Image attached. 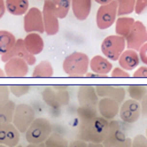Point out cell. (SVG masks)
Here are the masks:
<instances>
[{
    "instance_id": "obj_2",
    "label": "cell",
    "mask_w": 147,
    "mask_h": 147,
    "mask_svg": "<svg viewBox=\"0 0 147 147\" xmlns=\"http://www.w3.org/2000/svg\"><path fill=\"white\" fill-rule=\"evenodd\" d=\"M90 61L91 60L86 54L74 52L65 58L63 70L70 77H84L90 68Z\"/></svg>"
},
{
    "instance_id": "obj_46",
    "label": "cell",
    "mask_w": 147,
    "mask_h": 147,
    "mask_svg": "<svg viewBox=\"0 0 147 147\" xmlns=\"http://www.w3.org/2000/svg\"><path fill=\"white\" fill-rule=\"evenodd\" d=\"M88 147H104L103 143H88Z\"/></svg>"
},
{
    "instance_id": "obj_7",
    "label": "cell",
    "mask_w": 147,
    "mask_h": 147,
    "mask_svg": "<svg viewBox=\"0 0 147 147\" xmlns=\"http://www.w3.org/2000/svg\"><path fill=\"white\" fill-rule=\"evenodd\" d=\"M35 118L36 117H35L34 109L28 104L21 103L16 107L12 123L20 133H26Z\"/></svg>"
},
{
    "instance_id": "obj_15",
    "label": "cell",
    "mask_w": 147,
    "mask_h": 147,
    "mask_svg": "<svg viewBox=\"0 0 147 147\" xmlns=\"http://www.w3.org/2000/svg\"><path fill=\"white\" fill-rule=\"evenodd\" d=\"M6 77H25L29 72V64L22 58H11L4 65Z\"/></svg>"
},
{
    "instance_id": "obj_1",
    "label": "cell",
    "mask_w": 147,
    "mask_h": 147,
    "mask_svg": "<svg viewBox=\"0 0 147 147\" xmlns=\"http://www.w3.org/2000/svg\"><path fill=\"white\" fill-rule=\"evenodd\" d=\"M109 120L102 116L79 123L78 139L86 143H103L108 133Z\"/></svg>"
},
{
    "instance_id": "obj_10",
    "label": "cell",
    "mask_w": 147,
    "mask_h": 147,
    "mask_svg": "<svg viewBox=\"0 0 147 147\" xmlns=\"http://www.w3.org/2000/svg\"><path fill=\"white\" fill-rule=\"evenodd\" d=\"M127 47L129 49L139 51L147 42V28L140 21H136L130 34L125 38Z\"/></svg>"
},
{
    "instance_id": "obj_43",
    "label": "cell",
    "mask_w": 147,
    "mask_h": 147,
    "mask_svg": "<svg viewBox=\"0 0 147 147\" xmlns=\"http://www.w3.org/2000/svg\"><path fill=\"white\" fill-rule=\"evenodd\" d=\"M108 75H103V74H97V73H86V77L88 78H101V77H107Z\"/></svg>"
},
{
    "instance_id": "obj_22",
    "label": "cell",
    "mask_w": 147,
    "mask_h": 147,
    "mask_svg": "<svg viewBox=\"0 0 147 147\" xmlns=\"http://www.w3.org/2000/svg\"><path fill=\"white\" fill-rule=\"evenodd\" d=\"M71 9L74 17L79 21H84L91 13L92 0H72Z\"/></svg>"
},
{
    "instance_id": "obj_24",
    "label": "cell",
    "mask_w": 147,
    "mask_h": 147,
    "mask_svg": "<svg viewBox=\"0 0 147 147\" xmlns=\"http://www.w3.org/2000/svg\"><path fill=\"white\" fill-rule=\"evenodd\" d=\"M6 9L13 16H23L29 10L28 0H5Z\"/></svg>"
},
{
    "instance_id": "obj_9",
    "label": "cell",
    "mask_w": 147,
    "mask_h": 147,
    "mask_svg": "<svg viewBox=\"0 0 147 147\" xmlns=\"http://www.w3.org/2000/svg\"><path fill=\"white\" fill-rule=\"evenodd\" d=\"M24 30L27 33H44V23L42 10L37 7L29 8L24 15Z\"/></svg>"
},
{
    "instance_id": "obj_26",
    "label": "cell",
    "mask_w": 147,
    "mask_h": 147,
    "mask_svg": "<svg viewBox=\"0 0 147 147\" xmlns=\"http://www.w3.org/2000/svg\"><path fill=\"white\" fill-rule=\"evenodd\" d=\"M16 36L7 30H0V56L7 54L15 47Z\"/></svg>"
},
{
    "instance_id": "obj_21",
    "label": "cell",
    "mask_w": 147,
    "mask_h": 147,
    "mask_svg": "<svg viewBox=\"0 0 147 147\" xmlns=\"http://www.w3.org/2000/svg\"><path fill=\"white\" fill-rule=\"evenodd\" d=\"M90 68L94 73L108 75V73L112 71L113 65L107 58L97 55V56L93 57L90 61Z\"/></svg>"
},
{
    "instance_id": "obj_48",
    "label": "cell",
    "mask_w": 147,
    "mask_h": 147,
    "mask_svg": "<svg viewBox=\"0 0 147 147\" xmlns=\"http://www.w3.org/2000/svg\"><path fill=\"white\" fill-rule=\"evenodd\" d=\"M3 77H6V73H5L4 70L0 68V78H3Z\"/></svg>"
},
{
    "instance_id": "obj_40",
    "label": "cell",
    "mask_w": 147,
    "mask_h": 147,
    "mask_svg": "<svg viewBox=\"0 0 147 147\" xmlns=\"http://www.w3.org/2000/svg\"><path fill=\"white\" fill-rule=\"evenodd\" d=\"M88 143L84 142L82 140H74L71 143H69V147H88Z\"/></svg>"
},
{
    "instance_id": "obj_14",
    "label": "cell",
    "mask_w": 147,
    "mask_h": 147,
    "mask_svg": "<svg viewBox=\"0 0 147 147\" xmlns=\"http://www.w3.org/2000/svg\"><path fill=\"white\" fill-rule=\"evenodd\" d=\"M11 58H22V59H24L25 61L29 64V66L34 65V64L36 63V58H35V56L30 54L27 49H26L25 44H24V39H22V38L17 40L15 47H12V49H10L7 54L1 56V61L6 63V62L11 59Z\"/></svg>"
},
{
    "instance_id": "obj_44",
    "label": "cell",
    "mask_w": 147,
    "mask_h": 147,
    "mask_svg": "<svg viewBox=\"0 0 147 147\" xmlns=\"http://www.w3.org/2000/svg\"><path fill=\"white\" fill-rule=\"evenodd\" d=\"M119 147H132V139H130V138L127 137L125 141L123 143V144L120 145Z\"/></svg>"
},
{
    "instance_id": "obj_33",
    "label": "cell",
    "mask_w": 147,
    "mask_h": 147,
    "mask_svg": "<svg viewBox=\"0 0 147 147\" xmlns=\"http://www.w3.org/2000/svg\"><path fill=\"white\" fill-rule=\"evenodd\" d=\"M10 93L16 97H23L26 94H28L31 90V86L29 84H12L9 86Z\"/></svg>"
},
{
    "instance_id": "obj_39",
    "label": "cell",
    "mask_w": 147,
    "mask_h": 147,
    "mask_svg": "<svg viewBox=\"0 0 147 147\" xmlns=\"http://www.w3.org/2000/svg\"><path fill=\"white\" fill-rule=\"evenodd\" d=\"M138 52H139V57H140L141 62L144 64L145 66H147V42L138 51Z\"/></svg>"
},
{
    "instance_id": "obj_47",
    "label": "cell",
    "mask_w": 147,
    "mask_h": 147,
    "mask_svg": "<svg viewBox=\"0 0 147 147\" xmlns=\"http://www.w3.org/2000/svg\"><path fill=\"white\" fill-rule=\"evenodd\" d=\"M26 147H45V144L44 143H38V144H31V143H29Z\"/></svg>"
},
{
    "instance_id": "obj_19",
    "label": "cell",
    "mask_w": 147,
    "mask_h": 147,
    "mask_svg": "<svg viewBox=\"0 0 147 147\" xmlns=\"http://www.w3.org/2000/svg\"><path fill=\"white\" fill-rule=\"evenodd\" d=\"M140 61L141 60H140L139 53H137V51H134V49H127L119 57L118 64H119V67L127 71H132L139 66Z\"/></svg>"
},
{
    "instance_id": "obj_30",
    "label": "cell",
    "mask_w": 147,
    "mask_h": 147,
    "mask_svg": "<svg viewBox=\"0 0 147 147\" xmlns=\"http://www.w3.org/2000/svg\"><path fill=\"white\" fill-rule=\"evenodd\" d=\"M72 0H53L55 7H56L57 15L59 19H65L71 8Z\"/></svg>"
},
{
    "instance_id": "obj_13",
    "label": "cell",
    "mask_w": 147,
    "mask_h": 147,
    "mask_svg": "<svg viewBox=\"0 0 147 147\" xmlns=\"http://www.w3.org/2000/svg\"><path fill=\"white\" fill-rule=\"evenodd\" d=\"M100 97L97 94L96 88L94 86L84 84L78 88L77 92V100H78L79 106L84 107H94L98 108Z\"/></svg>"
},
{
    "instance_id": "obj_28",
    "label": "cell",
    "mask_w": 147,
    "mask_h": 147,
    "mask_svg": "<svg viewBox=\"0 0 147 147\" xmlns=\"http://www.w3.org/2000/svg\"><path fill=\"white\" fill-rule=\"evenodd\" d=\"M77 115L79 118V123H86V121H90V120L100 116L98 108L84 107V106H79L77 108Z\"/></svg>"
},
{
    "instance_id": "obj_11",
    "label": "cell",
    "mask_w": 147,
    "mask_h": 147,
    "mask_svg": "<svg viewBox=\"0 0 147 147\" xmlns=\"http://www.w3.org/2000/svg\"><path fill=\"white\" fill-rule=\"evenodd\" d=\"M141 114H142L141 103H139L138 101L130 99V100L125 101L120 105L119 116L125 123H134L139 119Z\"/></svg>"
},
{
    "instance_id": "obj_23",
    "label": "cell",
    "mask_w": 147,
    "mask_h": 147,
    "mask_svg": "<svg viewBox=\"0 0 147 147\" xmlns=\"http://www.w3.org/2000/svg\"><path fill=\"white\" fill-rule=\"evenodd\" d=\"M16 107L17 105L12 100H7L0 103V125L12 123Z\"/></svg>"
},
{
    "instance_id": "obj_5",
    "label": "cell",
    "mask_w": 147,
    "mask_h": 147,
    "mask_svg": "<svg viewBox=\"0 0 147 147\" xmlns=\"http://www.w3.org/2000/svg\"><path fill=\"white\" fill-rule=\"evenodd\" d=\"M125 38L119 35H109L102 41L101 51L105 58L110 61H118L119 57L125 51Z\"/></svg>"
},
{
    "instance_id": "obj_34",
    "label": "cell",
    "mask_w": 147,
    "mask_h": 147,
    "mask_svg": "<svg viewBox=\"0 0 147 147\" xmlns=\"http://www.w3.org/2000/svg\"><path fill=\"white\" fill-rule=\"evenodd\" d=\"M110 76L111 77H114V78H127L131 75L127 70L123 69L121 67H115L110 72Z\"/></svg>"
},
{
    "instance_id": "obj_18",
    "label": "cell",
    "mask_w": 147,
    "mask_h": 147,
    "mask_svg": "<svg viewBox=\"0 0 147 147\" xmlns=\"http://www.w3.org/2000/svg\"><path fill=\"white\" fill-rule=\"evenodd\" d=\"M120 104L117 101L110 98H101L98 104V111L100 116L107 120H112L119 113Z\"/></svg>"
},
{
    "instance_id": "obj_45",
    "label": "cell",
    "mask_w": 147,
    "mask_h": 147,
    "mask_svg": "<svg viewBox=\"0 0 147 147\" xmlns=\"http://www.w3.org/2000/svg\"><path fill=\"white\" fill-rule=\"evenodd\" d=\"M96 2L99 3L100 5H105V4H108V3L112 2L113 0H95Z\"/></svg>"
},
{
    "instance_id": "obj_36",
    "label": "cell",
    "mask_w": 147,
    "mask_h": 147,
    "mask_svg": "<svg viewBox=\"0 0 147 147\" xmlns=\"http://www.w3.org/2000/svg\"><path fill=\"white\" fill-rule=\"evenodd\" d=\"M9 95H10L9 86L0 84V103L9 100Z\"/></svg>"
},
{
    "instance_id": "obj_32",
    "label": "cell",
    "mask_w": 147,
    "mask_h": 147,
    "mask_svg": "<svg viewBox=\"0 0 147 147\" xmlns=\"http://www.w3.org/2000/svg\"><path fill=\"white\" fill-rule=\"evenodd\" d=\"M45 147H69V142L63 136L57 133H53L44 142Z\"/></svg>"
},
{
    "instance_id": "obj_25",
    "label": "cell",
    "mask_w": 147,
    "mask_h": 147,
    "mask_svg": "<svg viewBox=\"0 0 147 147\" xmlns=\"http://www.w3.org/2000/svg\"><path fill=\"white\" fill-rule=\"evenodd\" d=\"M136 21L132 17H119L115 22V33L116 35L127 38L130 34L131 30L134 27Z\"/></svg>"
},
{
    "instance_id": "obj_42",
    "label": "cell",
    "mask_w": 147,
    "mask_h": 147,
    "mask_svg": "<svg viewBox=\"0 0 147 147\" xmlns=\"http://www.w3.org/2000/svg\"><path fill=\"white\" fill-rule=\"evenodd\" d=\"M5 10H6V5H5V0H0V19L4 16Z\"/></svg>"
},
{
    "instance_id": "obj_17",
    "label": "cell",
    "mask_w": 147,
    "mask_h": 147,
    "mask_svg": "<svg viewBox=\"0 0 147 147\" xmlns=\"http://www.w3.org/2000/svg\"><path fill=\"white\" fill-rule=\"evenodd\" d=\"M20 134L13 123L0 125V144L8 147H16L20 142Z\"/></svg>"
},
{
    "instance_id": "obj_41",
    "label": "cell",
    "mask_w": 147,
    "mask_h": 147,
    "mask_svg": "<svg viewBox=\"0 0 147 147\" xmlns=\"http://www.w3.org/2000/svg\"><path fill=\"white\" fill-rule=\"evenodd\" d=\"M141 109H142L143 116L147 118V94L144 96V98L141 100Z\"/></svg>"
},
{
    "instance_id": "obj_51",
    "label": "cell",
    "mask_w": 147,
    "mask_h": 147,
    "mask_svg": "<svg viewBox=\"0 0 147 147\" xmlns=\"http://www.w3.org/2000/svg\"><path fill=\"white\" fill-rule=\"evenodd\" d=\"M146 138H147V127H146Z\"/></svg>"
},
{
    "instance_id": "obj_8",
    "label": "cell",
    "mask_w": 147,
    "mask_h": 147,
    "mask_svg": "<svg viewBox=\"0 0 147 147\" xmlns=\"http://www.w3.org/2000/svg\"><path fill=\"white\" fill-rule=\"evenodd\" d=\"M42 16H43L44 30L49 36H54L60 30L59 17L57 15L56 7H55L53 0H44L43 8H42Z\"/></svg>"
},
{
    "instance_id": "obj_37",
    "label": "cell",
    "mask_w": 147,
    "mask_h": 147,
    "mask_svg": "<svg viewBox=\"0 0 147 147\" xmlns=\"http://www.w3.org/2000/svg\"><path fill=\"white\" fill-rule=\"evenodd\" d=\"M147 9V0H136L135 12L137 15H141Z\"/></svg>"
},
{
    "instance_id": "obj_12",
    "label": "cell",
    "mask_w": 147,
    "mask_h": 147,
    "mask_svg": "<svg viewBox=\"0 0 147 147\" xmlns=\"http://www.w3.org/2000/svg\"><path fill=\"white\" fill-rule=\"evenodd\" d=\"M125 133L123 129L116 120H109V127L108 133L104 140L103 145L104 147H119L125 141Z\"/></svg>"
},
{
    "instance_id": "obj_31",
    "label": "cell",
    "mask_w": 147,
    "mask_h": 147,
    "mask_svg": "<svg viewBox=\"0 0 147 147\" xmlns=\"http://www.w3.org/2000/svg\"><path fill=\"white\" fill-rule=\"evenodd\" d=\"M118 3L117 15L119 17L127 16L135 10L136 0H116Z\"/></svg>"
},
{
    "instance_id": "obj_38",
    "label": "cell",
    "mask_w": 147,
    "mask_h": 147,
    "mask_svg": "<svg viewBox=\"0 0 147 147\" xmlns=\"http://www.w3.org/2000/svg\"><path fill=\"white\" fill-rule=\"evenodd\" d=\"M133 77L135 78H147V66H140L133 73Z\"/></svg>"
},
{
    "instance_id": "obj_35",
    "label": "cell",
    "mask_w": 147,
    "mask_h": 147,
    "mask_svg": "<svg viewBox=\"0 0 147 147\" xmlns=\"http://www.w3.org/2000/svg\"><path fill=\"white\" fill-rule=\"evenodd\" d=\"M132 147H147V138L144 135H136L132 139Z\"/></svg>"
},
{
    "instance_id": "obj_6",
    "label": "cell",
    "mask_w": 147,
    "mask_h": 147,
    "mask_svg": "<svg viewBox=\"0 0 147 147\" xmlns=\"http://www.w3.org/2000/svg\"><path fill=\"white\" fill-rule=\"evenodd\" d=\"M118 11V3L116 0L105 5H100L96 15V23L99 29L105 30L110 28L116 22Z\"/></svg>"
},
{
    "instance_id": "obj_50",
    "label": "cell",
    "mask_w": 147,
    "mask_h": 147,
    "mask_svg": "<svg viewBox=\"0 0 147 147\" xmlns=\"http://www.w3.org/2000/svg\"><path fill=\"white\" fill-rule=\"evenodd\" d=\"M16 147H23L22 145H18V146H16Z\"/></svg>"
},
{
    "instance_id": "obj_29",
    "label": "cell",
    "mask_w": 147,
    "mask_h": 147,
    "mask_svg": "<svg viewBox=\"0 0 147 147\" xmlns=\"http://www.w3.org/2000/svg\"><path fill=\"white\" fill-rule=\"evenodd\" d=\"M127 90L130 98L138 102H141V100L147 94V86H142V84H131L127 86Z\"/></svg>"
},
{
    "instance_id": "obj_20",
    "label": "cell",
    "mask_w": 147,
    "mask_h": 147,
    "mask_svg": "<svg viewBox=\"0 0 147 147\" xmlns=\"http://www.w3.org/2000/svg\"><path fill=\"white\" fill-rule=\"evenodd\" d=\"M24 44L28 52L34 56L40 54L44 49V41L39 33H28L24 38Z\"/></svg>"
},
{
    "instance_id": "obj_4",
    "label": "cell",
    "mask_w": 147,
    "mask_h": 147,
    "mask_svg": "<svg viewBox=\"0 0 147 147\" xmlns=\"http://www.w3.org/2000/svg\"><path fill=\"white\" fill-rule=\"evenodd\" d=\"M41 97L44 103L54 109L64 107L70 102V95L67 86H47L41 92Z\"/></svg>"
},
{
    "instance_id": "obj_3",
    "label": "cell",
    "mask_w": 147,
    "mask_h": 147,
    "mask_svg": "<svg viewBox=\"0 0 147 147\" xmlns=\"http://www.w3.org/2000/svg\"><path fill=\"white\" fill-rule=\"evenodd\" d=\"M53 134L52 123L47 118L37 117L31 123L28 130L25 133V138L28 143L38 144L44 143L47 138Z\"/></svg>"
},
{
    "instance_id": "obj_27",
    "label": "cell",
    "mask_w": 147,
    "mask_h": 147,
    "mask_svg": "<svg viewBox=\"0 0 147 147\" xmlns=\"http://www.w3.org/2000/svg\"><path fill=\"white\" fill-rule=\"evenodd\" d=\"M54 75V68L51 62L41 61L35 66L32 72V77L35 78H49Z\"/></svg>"
},
{
    "instance_id": "obj_16",
    "label": "cell",
    "mask_w": 147,
    "mask_h": 147,
    "mask_svg": "<svg viewBox=\"0 0 147 147\" xmlns=\"http://www.w3.org/2000/svg\"><path fill=\"white\" fill-rule=\"evenodd\" d=\"M96 91L100 98H110L117 101L121 104L125 102V88L118 86H110V84H98L96 86Z\"/></svg>"
},
{
    "instance_id": "obj_49",
    "label": "cell",
    "mask_w": 147,
    "mask_h": 147,
    "mask_svg": "<svg viewBox=\"0 0 147 147\" xmlns=\"http://www.w3.org/2000/svg\"><path fill=\"white\" fill-rule=\"evenodd\" d=\"M0 147H8V146H5V145H2V144H0Z\"/></svg>"
}]
</instances>
